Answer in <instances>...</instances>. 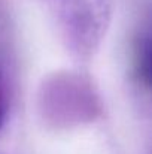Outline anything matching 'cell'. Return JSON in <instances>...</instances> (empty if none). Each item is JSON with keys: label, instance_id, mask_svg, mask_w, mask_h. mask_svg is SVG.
Listing matches in <instances>:
<instances>
[{"label": "cell", "instance_id": "6da1fadb", "mask_svg": "<svg viewBox=\"0 0 152 154\" xmlns=\"http://www.w3.org/2000/svg\"><path fill=\"white\" fill-rule=\"evenodd\" d=\"M37 108L43 120L55 127L91 123L101 111V103L91 79L76 72H57L43 79Z\"/></svg>", "mask_w": 152, "mask_h": 154}, {"label": "cell", "instance_id": "7a4b0ae2", "mask_svg": "<svg viewBox=\"0 0 152 154\" xmlns=\"http://www.w3.org/2000/svg\"><path fill=\"white\" fill-rule=\"evenodd\" d=\"M112 0H52L61 39L76 57L88 58L100 47L110 21Z\"/></svg>", "mask_w": 152, "mask_h": 154}, {"label": "cell", "instance_id": "3957f363", "mask_svg": "<svg viewBox=\"0 0 152 154\" xmlns=\"http://www.w3.org/2000/svg\"><path fill=\"white\" fill-rule=\"evenodd\" d=\"M133 67L134 76L140 85L149 88L151 85V39L149 35L142 36L136 47H134V57H133Z\"/></svg>", "mask_w": 152, "mask_h": 154}, {"label": "cell", "instance_id": "277c9868", "mask_svg": "<svg viewBox=\"0 0 152 154\" xmlns=\"http://www.w3.org/2000/svg\"><path fill=\"white\" fill-rule=\"evenodd\" d=\"M6 114H7V97H6V90H4L3 78L0 75V127L4 124Z\"/></svg>", "mask_w": 152, "mask_h": 154}]
</instances>
